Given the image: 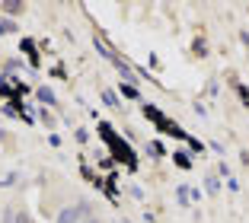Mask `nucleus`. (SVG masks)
I'll list each match as a JSON object with an SVG mask.
<instances>
[{
  "instance_id": "8",
  "label": "nucleus",
  "mask_w": 249,
  "mask_h": 223,
  "mask_svg": "<svg viewBox=\"0 0 249 223\" xmlns=\"http://www.w3.org/2000/svg\"><path fill=\"white\" fill-rule=\"evenodd\" d=\"M13 223H32V217L26 214V210H19V214H16V220Z\"/></svg>"
},
{
  "instance_id": "9",
  "label": "nucleus",
  "mask_w": 249,
  "mask_h": 223,
  "mask_svg": "<svg viewBox=\"0 0 249 223\" xmlns=\"http://www.w3.org/2000/svg\"><path fill=\"white\" fill-rule=\"evenodd\" d=\"M3 10H7V13H19L22 3H3Z\"/></svg>"
},
{
  "instance_id": "10",
  "label": "nucleus",
  "mask_w": 249,
  "mask_h": 223,
  "mask_svg": "<svg viewBox=\"0 0 249 223\" xmlns=\"http://www.w3.org/2000/svg\"><path fill=\"white\" fill-rule=\"evenodd\" d=\"M83 223H99V220H96V217H87V220H83Z\"/></svg>"
},
{
  "instance_id": "7",
  "label": "nucleus",
  "mask_w": 249,
  "mask_h": 223,
  "mask_svg": "<svg viewBox=\"0 0 249 223\" xmlns=\"http://www.w3.org/2000/svg\"><path fill=\"white\" fill-rule=\"evenodd\" d=\"M205 188H208V191H211V194H217V188H220V182H217V179H214V175H208V182H205Z\"/></svg>"
},
{
  "instance_id": "4",
  "label": "nucleus",
  "mask_w": 249,
  "mask_h": 223,
  "mask_svg": "<svg viewBox=\"0 0 249 223\" xmlns=\"http://www.w3.org/2000/svg\"><path fill=\"white\" fill-rule=\"evenodd\" d=\"M122 96H124V99H141V93L131 86V83H124V86H122Z\"/></svg>"
},
{
  "instance_id": "5",
  "label": "nucleus",
  "mask_w": 249,
  "mask_h": 223,
  "mask_svg": "<svg viewBox=\"0 0 249 223\" xmlns=\"http://www.w3.org/2000/svg\"><path fill=\"white\" fill-rule=\"evenodd\" d=\"M147 153H150V156H160V153H163V144H160V140H150V144H147Z\"/></svg>"
},
{
  "instance_id": "1",
  "label": "nucleus",
  "mask_w": 249,
  "mask_h": 223,
  "mask_svg": "<svg viewBox=\"0 0 249 223\" xmlns=\"http://www.w3.org/2000/svg\"><path fill=\"white\" fill-rule=\"evenodd\" d=\"M87 217H89V201H80V204H73V207H64L54 223H83Z\"/></svg>"
},
{
  "instance_id": "3",
  "label": "nucleus",
  "mask_w": 249,
  "mask_h": 223,
  "mask_svg": "<svg viewBox=\"0 0 249 223\" xmlns=\"http://www.w3.org/2000/svg\"><path fill=\"white\" fill-rule=\"evenodd\" d=\"M103 102H106L109 108H115V105H118V93H115V89H103Z\"/></svg>"
},
{
  "instance_id": "2",
  "label": "nucleus",
  "mask_w": 249,
  "mask_h": 223,
  "mask_svg": "<svg viewBox=\"0 0 249 223\" xmlns=\"http://www.w3.org/2000/svg\"><path fill=\"white\" fill-rule=\"evenodd\" d=\"M38 102H42V105H54V102H58V99H54V93H52V89H48V86H38Z\"/></svg>"
},
{
  "instance_id": "6",
  "label": "nucleus",
  "mask_w": 249,
  "mask_h": 223,
  "mask_svg": "<svg viewBox=\"0 0 249 223\" xmlns=\"http://www.w3.org/2000/svg\"><path fill=\"white\" fill-rule=\"evenodd\" d=\"M115 64H118V73H122L124 80H134V73H131V67H128V64H122V61H115Z\"/></svg>"
}]
</instances>
